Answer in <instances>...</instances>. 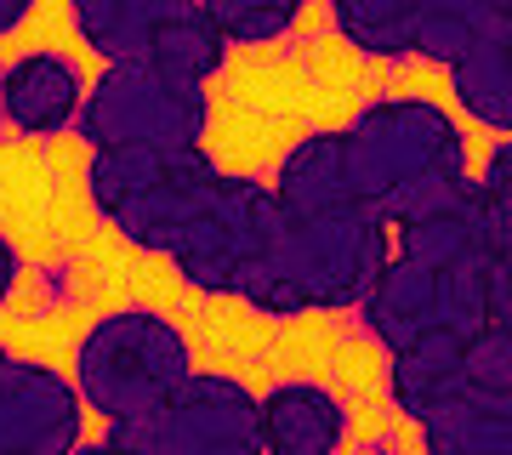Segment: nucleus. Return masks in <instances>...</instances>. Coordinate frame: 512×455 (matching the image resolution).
<instances>
[{"label": "nucleus", "mask_w": 512, "mask_h": 455, "mask_svg": "<svg viewBox=\"0 0 512 455\" xmlns=\"http://www.w3.org/2000/svg\"><path fill=\"white\" fill-rule=\"evenodd\" d=\"M86 80L63 52H23L0 74V114L23 137H57L74 126Z\"/></svg>", "instance_id": "nucleus-12"}, {"label": "nucleus", "mask_w": 512, "mask_h": 455, "mask_svg": "<svg viewBox=\"0 0 512 455\" xmlns=\"http://www.w3.org/2000/svg\"><path fill=\"white\" fill-rule=\"evenodd\" d=\"M348 148L353 194L365 211L393 228V222L439 194L450 182L467 177V137H461L456 114L427 97H376L342 126Z\"/></svg>", "instance_id": "nucleus-2"}, {"label": "nucleus", "mask_w": 512, "mask_h": 455, "mask_svg": "<svg viewBox=\"0 0 512 455\" xmlns=\"http://www.w3.org/2000/svg\"><path fill=\"white\" fill-rule=\"evenodd\" d=\"M194 370L188 336L154 308L103 313L74 347V393L103 421L143 416Z\"/></svg>", "instance_id": "nucleus-5"}, {"label": "nucleus", "mask_w": 512, "mask_h": 455, "mask_svg": "<svg viewBox=\"0 0 512 455\" xmlns=\"http://www.w3.org/2000/svg\"><path fill=\"white\" fill-rule=\"evenodd\" d=\"M222 171L205 148H154V143H126V148H92L86 160V194L97 217L137 251L171 256L183 228L217 200Z\"/></svg>", "instance_id": "nucleus-3"}, {"label": "nucleus", "mask_w": 512, "mask_h": 455, "mask_svg": "<svg viewBox=\"0 0 512 455\" xmlns=\"http://www.w3.org/2000/svg\"><path fill=\"white\" fill-rule=\"evenodd\" d=\"M279 205L268 194V182L256 177H222L217 200L183 228V239L171 245V268L183 273L188 291L200 296H234L245 268L274 245L279 234Z\"/></svg>", "instance_id": "nucleus-7"}, {"label": "nucleus", "mask_w": 512, "mask_h": 455, "mask_svg": "<svg viewBox=\"0 0 512 455\" xmlns=\"http://www.w3.org/2000/svg\"><path fill=\"white\" fill-rule=\"evenodd\" d=\"M86 438V404L57 364L0 359V455H69Z\"/></svg>", "instance_id": "nucleus-11"}, {"label": "nucleus", "mask_w": 512, "mask_h": 455, "mask_svg": "<svg viewBox=\"0 0 512 455\" xmlns=\"http://www.w3.org/2000/svg\"><path fill=\"white\" fill-rule=\"evenodd\" d=\"M359 319L376 342L410 347L421 336H490L512 330V262H416V256H387L376 285L359 302Z\"/></svg>", "instance_id": "nucleus-4"}, {"label": "nucleus", "mask_w": 512, "mask_h": 455, "mask_svg": "<svg viewBox=\"0 0 512 455\" xmlns=\"http://www.w3.org/2000/svg\"><path fill=\"white\" fill-rule=\"evenodd\" d=\"M461 393H512V330L421 336L387 353V399L404 421H421Z\"/></svg>", "instance_id": "nucleus-9"}, {"label": "nucleus", "mask_w": 512, "mask_h": 455, "mask_svg": "<svg viewBox=\"0 0 512 455\" xmlns=\"http://www.w3.org/2000/svg\"><path fill=\"white\" fill-rule=\"evenodd\" d=\"M262 416V455H342L348 410L319 382H279L256 399Z\"/></svg>", "instance_id": "nucleus-14"}, {"label": "nucleus", "mask_w": 512, "mask_h": 455, "mask_svg": "<svg viewBox=\"0 0 512 455\" xmlns=\"http://www.w3.org/2000/svg\"><path fill=\"white\" fill-rule=\"evenodd\" d=\"M330 23L359 57H416V0H330Z\"/></svg>", "instance_id": "nucleus-19"}, {"label": "nucleus", "mask_w": 512, "mask_h": 455, "mask_svg": "<svg viewBox=\"0 0 512 455\" xmlns=\"http://www.w3.org/2000/svg\"><path fill=\"white\" fill-rule=\"evenodd\" d=\"M194 6L217 23L228 46H268L291 35L308 0H194Z\"/></svg>", "instance_id": "nucleus-21"}, {"label": "nucleus", "mask_w": 512, "mask_h": 455, "mask_svg": "<svg viewBox=\"0 0 512 455\" xmlns=\"http://www.w3.org/2000/svg\"><path fill=\"white\" fill-rule=\"evenodd\" d=\"M490 29H512V0H416V57L439 69Z\"/></svg>", "instance_id": "nucleus-18"}, {"label": "nucleus", "mask_w": 512, "mask_h": 455, "mask_svg": "<svg viewBox=\"0 0 512 455\" xmlns=\"http://www.w3.org/2000/svg\"><path fill=\"white\" fill-rule=\"evenodd\" d=\"M279 217L296 222V217H325V211H353L359 194H353V171H348V148H342V131H308L285 148L274 182ZM365 211V205H359Z\"/></svg>", "instance_id": "nucleus-13"}, {"label": "nucleus", "mask_w": 512, "mask_h": 455, "mask_svg": "<svg viewBox=\"0 0 512 455\" xmlns=\"http://www.w3.org/2000/svg\"><path fill=\"white\" fill-rule=\"evenodd\" d=\"M0 359H6V347H0Z\"/></svg>", "instance_id": "nucleus-26"}, {"label": "nucleus", "mask_w": 512, "mask_h": 455, "mask_svg": "<svg viewBox=\"0 0 512 455\" xmlns=\"http://www.w3.org/2000/svg\"><path fill=\"white\" fill-rule=\"evenodd\" d=\"M143 63L177 74V80H188V86H205V80H217L222 63H228V40H222V29L205 18L200 6H188V12H177L160 35L148 40Z\"/></svg>", "instance_id": "nucleus-20"}, {"label": "nucleus", "mask_w": 512, "mask_h": 455, "mask_svg": "<svg viewBox=\"0 0 512 455\" xmlns=\"http://www.w3.org/2000/svg\"><path fill=\"white\" fill-rule=\"evenodd\" d=\"M205 126H211L205 86H188L177 74L143 63V57L109 63L86 86L80 114H74V131H80L86 148H126V143L200 148Z\"/></svg>", "instance_id": "nucleus-6"}, {"label": "nucleus", "mask_w": 512, "mask_h": 455, "mask_svg": "<svg viewBox=\"0 0 512 455\" xmlns=\"http://www.w3.org/2000/svg\"><path fill=\"white\" fill-rule=\"evenodd\" d=\"M393 256V234L376 211H325V217L279 222L274 245L256 256L239 279V302L268 319L296 313H342L359 308L376 273Z\"/></svg>", "instance_id": "nucleus-1"}, {"label": "nucleus", "mask_w": 512, "mask_h": 455, "mask_svg": "<svg viewBox=\"0 0 512 455\" xmlns=\"http://www.w3.org/2000/svg\"><path fill=\"white\" fill-rule=\"evenodd\" d=\"M393 251L416 262H512V205H495L478 177H461L439 194L410 205L393 228Z\"/></svg>", "instance_id": "nucleus-10"}, {"label": "nucleus", "mask_w": 512, "mask_h": 455, "mask_svg": "<svg viewBox=\"0 0 512 455\" xmlns=\"http://www.w3.org/2000/svg\"><path fill=\"white\" fill-rule=\"evenodd\" d=\"M416 427L421 455H512V393H461Z\"/></svg>", "instance_id": "nucleus-16"}, {"label": "nucleus", "mask_w": 512, "mask_h": 455, "mask_svg": "<svg viewBox=\"0 0 512 455\" xmlns=\"http://www.w3.org/2000/svg\"><path fill=\"white\" fill-rule=\"evenodd\" d=\"M188 6L194 0H69V23L80 46H92L103 63H131Z\"/></svg>", "instance_id": "nucleus-15"}, {"label": "nucleus", "mask_w": 512, "mask_h": 455, "mask_svg": "<svg viewBox=\"0 0 512 455\" xmlns=\"http://www.w3.org/2000/svg\"><path fill=\"white\" fill-rule=\"evenodd\" d=\"M18 273H23V262H18V245H12V239L0 234V302H6V296L18 291Z\"/></svg>", "instance_id": "nucleus-22"}, {"label": "nucleus", "mask_w": 512, "mask_h": 455, "mask_svg": "<svg viewBox=\"0 0 512 455\" xmlns=\"http://www.w3.org/2000/svg\"><path fill=\"white\" fill-rule=\"evenodd\" d=\"M148 455H262L256 393L222 370H188L154 410H143Z\"/></svg>", "instance_id": "nucleus-8"}, {"label": "nucleus", "mask_w": 512, "mask_h": 455, "mask_svg": "<svg viewBox=\"0 0 512 455\" xmlns=\"http://www.w3.org/2000/svg\"><path fill=\"white\" fill-rule=\"evenodd\" d=\"M0 131H6V114H0Z\"/></svg>", "instance_id": "nucleus-25"}, {"label": "nucleus", "mask_w": 512, "mask_h": 455, "mask_svg": "<svg viewBox=\"0 0 512 455\" xmlns=\"http://www.w3.org/2000/svg\"><path fill=\"white\" fill-rule=\"evenodd\" d=\"M69 455H120V450H109V444H103V438H80V444H74Z\"/></svg>", "instance_id": "nucleus-24"}, {"label": "nucleus", "mask_w": 512, "mask_h": 455, "mask_svg": "<svg viewBox=\"0 0 512 455\" xmlns=\"http://www.w3.org/2000/svg\"><path fill=\"white\" fill-rule=\"evenodd\" d=\"M29 12H35V0H0V40H6V35H18Z\"/></svg>", "instance_id": "nucleus-23"}, {"label": "nucleus", "mask_w": 512, "mask_h": 455, "mask_svg": "<svg viewBox=\"0 0 512 455\" xmlns=\"http://www.w3.org/2000/svg\"><path fill=\"white\" fill-rule=\"evenodd\" d=\"M450 69V91H456L461 114H473L484 131L507 137L512 126V29H490L478 35Z\"/></svg>", "instance_id": "nucleus-17"}]
</instances>
